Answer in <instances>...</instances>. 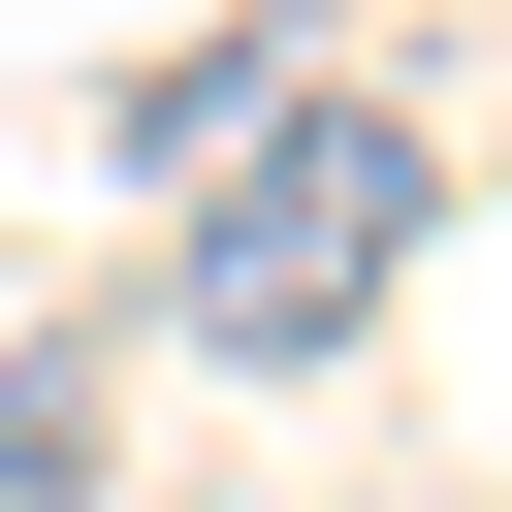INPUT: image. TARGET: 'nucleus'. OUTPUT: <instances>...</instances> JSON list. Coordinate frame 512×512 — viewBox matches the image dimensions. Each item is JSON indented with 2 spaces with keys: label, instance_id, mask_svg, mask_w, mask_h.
I'll return each mask as SVG.
<instances>
[{
  "label": "nucleus",
  "instance_id": "obj_1",
  "mask_svg": "<svg viewBox=\"0 0 512 512\" xmlns=\"http://www.w3.org/2000/svg\"><path fill=\"white\" fill-rule=\"evenodd\" d=\"M416 224H448V128H416V96H352V64H288V128H224V160H192L160 320H192V352H352Z\"/></svg>",
  "mask_w": 512,
  "mask_h": 512
},
{
  "label": "nucleus",
  "instance_id": "obj_2",
  "mask_svg": "<svg viewBox=\"0 0 512 512\" xmlns=\"http://www.w3.org/2000/svg\"><path fill=\"white\" fill-rule=\"evenodd\" d=\"M224 128H288V32H192V64H128V160H224Z\"/></svg>",
  "mask_w": 512,
  "mask_h": 512
},
{
  "label": "nucleus",
  "instance_id": "obj_3",
  "mask_svg": "<svg viewBox=\"0 0 512 512\" xmlns=\"http://www.w3.org/2000/svg\"><path fill=\"white\" fill-rule=\"evenodd\" d=\"M0 512H96V352H0Z\"/></svg>",
  "mask_w": 512,
  "mask_h": 512
}]
</instances>
